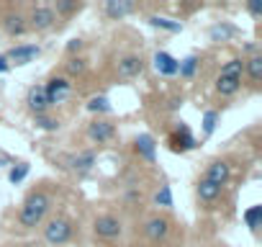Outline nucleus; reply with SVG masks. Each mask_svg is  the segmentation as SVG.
<instances>
[{"mask_svg":"<svg viewBox=\"0 0 262 247\" xmlns=\"http://www.w3.org/2000/svg\"><path fill=\"white\" fill-rule=\"evenodd\" d=\"M49 209H52V198L44 191H34V193L26 196V201H24V206L18 211V224L24 229H36L47 219Z\"/></svg>","mask_w":262,"mask_h":247,"instance_id":"f257e3e1","label":"nucleus"},{"mask_svg":"<svg viewBox=\"0 0 262 247\" xmlns=\"http://www.w3.org/2000/svg\"><path fill=\"white\" fill-rule=\"evenodd\" d=\"M242 77H244V57H234V59L224 62L216 75V93L224 98L236 95L242 88Z\"/></svg>","mask_w":262,"mask_h":247,"instance_id":"f03ea898","label":"nucleus"},{"mask_svg":"<svg viewBox=\"0 0 262 247\" xmlns=\"http://www.w3.org/2000/svg\"><path fill=\"white\" fill-rule=\"evenodd\" d=\"M72 232H75V227H72V221L67 216H54L44 227V239L52 247H62V244H67L72 239Z\"/></svg>","mask_w":262,"mask_h":247,"instance_id":"7ed1b4c3","label":"nucleus"},{"mask_svg":"<svg viewBox=\"0 0 262 247\" xmlns=\"http://www.w3.org/2000/svg\"><path fill=\"white\" fill-rule=\"evenodd\" d=\"M93 234H95L98 239H118V237L123 234V224H121V219L113 216V214H100V216H95V221H93Z\"/></svg>","mask_w":262,"mask_h":247,"instance_id":"20e7f679","label":"nucleus"},{"mask_svg":"<svg viewBox=\"0 0 262 247\" xmlns=\"http://www.w3.org/2000/svg\"><path fill=\"white\" fill-rule=\"evenodd\" d=\"M167 147L172 150V152H188V150H195L198 147V139L190 134V129H188V123L185 121H178V127H175V132L170 134V139H167Z\"/></svg>","mask_w":262,"mask_h":247,"instance_id":"39448f33","label":"nucleus"},{"mask_svg":"<svg viewBox=\"0 0 262 247\" xmlns=\"http://www.w3.org/2000/svg\"><path fill=\"white\" fill-rule=\"evenodd\" d=\"M88 139L90 142H95V145H108V142H113L116 139V127L108 121V118H93L90 123H88Z\"/></svg>","mask_w":262,"mask_h":247,"instance_id":"423d86ee","label":"nucleus"},{"mask_svg":"<svg viewBox=\"0 0 262 247\" xmlns=\"http://www.w3.org/2000/svg\"><path fill=\"white\" fill-rule=\"evenodd\" d=\"M72 93V83L67 77H52L44 85V95H47V106H59L70 98Z\"/></svg>","mask_w":262,"mask_h":247,"instance_id":"0eeeda50","label":"nucleus"},{"mask_svg":"<svg viewBox=\"0 0 262 247\" xmlns=\"http://www.w3.org/2000/svg\"><path fill=\"white\" fill-rule=\"evenodd\" d=\"M54 24H57V16H54L52 6H36L26 18V26L34 31H49Z\"/></svg>","mask_w":262,"mask_h":247,"instance_id":"6e6552de","label":"nucleus"},{"mask_svg":"<svg viewBox=\"0 0 262 247\" xmlns=\"http://www.w3.org/2000/svg\"><path fill=\"white\" fill-rule=\"evenodd\" d=\"M41 54V47L39 44H18V47H13V49H8L3 57L8 59V65H29V62H34L36 57Z\"/></svg>","mask_w":262,"mask_h":247,"instance_id":"1a4fd4ad","label":"nucleus"},{"mask_svg":"<svg viewBox=\"0 0 262 247\" xmlns=\"http://www.w3.org/2000/svg\"><path fill=\"white\" fill-rule=\"evenodd\" d=\"M142 70H144V59H142L139 54H123V57L116 62V72H118V77H123V80L139 77Z\"/></svg>","mask_w":262,"mask_h":247,"instance_id":"9d476101","label":"nucleus"},{"mask_svg":"<svg viewBox=\"0 0 262 247\" xmlns=\"http://www.w3.org/2000/svg\"><path fill=\"white\" fill-rule=\"evenodd\" d=\"M203 180H208V183H213V186L224 188V186L231 180V165H229L226 160H213V162L206 168Z\"/></svg>","mask_w":262,"mask_h":247,"instance_id":"9b49d317","label":"nucleus"},{"mask_svg":"<svg viewBox=\"0 0 262 247\" xmlns=\"http://www.w3.org/2000/svg\"><path fill=\"white\" fill-rule=\"evenodd\" d=\"M144 234H147L149 242H157V244L165 242L167 234H170V219H167V216H152V219H147Z\"/></svg>","mask_w":262,"mask_h":247,"instance_id":"f8f14e48","label":"nucleus"},{"mask_svg":"<svg viewBox=\"0 0 262 247\" xmlns=\"http://www.w3.org/2000/svg\"><path fill=\"white\" fill-rule=\"evenodd\" d=\"M103 13L111 21H121V18H126L131 13H137V3H131V0H105Z\"/></svg>","mask_w":262,"mask_h":247,"instance_id":"ddd939ff","label":"nucleus"},{"mask_svg":"<svg viewBox=\"0 0 262 247\" xmlns=\"http://www.w3.org/2000/svg\"><path fill=\"white\" fill-rule=\"evenodd\" d=\"M152 65H155V70H157L162 77H175L178 70H180V59H175V57L167 54V52H155Z\"/></svg>","mask_w":262,"mask_h":247,"instance_id":"4468645a","label":"nucleus"},{"mask_svg":"<svg viewBox=\"0 0 262 247\" xmlns=\"http://www.w3.org/2000/svg\"><path fill=\"white\" fill-rule=\"evenodd\" d=\"M95 162H98V155H95V150H85V152H77V155H72L70 160H67V165L77 173V175H88L93 168H95Z\"/></svg>","mask_w":262,"mask_h":247,"instance_id":"2eb2a0df","label":"nucleus"},{"mask_svg":"<svg viewBox=\"0 0 262 247\" xmlns=\"http://www.w3.org/2000/svg\"><path fill=\"white\" fill-rule=\"evenodd\" d=\"M134 150H137V155H139L144 162H155V160H157V142H155L152 134H139V137L134 139Z\"/></svg>","mask_w":262,"mask_h":247,"instance_id":"dca6fc26","label":"nucleus"},{"mask_svg":"<svg viewBox=\"0 0 262 247\" xmlns=\"http://www.w3.org/2000/svg\"><path fill=\"white\" fill-rule=\"evenodd\" d=\"M26 106H29V111L34 113V116H41V113H47V95H44V85H34V88H29V95H26Z\"/></svg>","mask_w":262,"mask_h":247,"instance_id":"f3484780","label":"nucleus"},{"mask_svg":"<svg viewBox=\"0 0 262 247\" xmlns=\"http://www.w3.org/2000/svg\"><path fill=\"white\" fill-rule=\"evenodd\" d=\"M244 75H247L252 88H257L262 83V52L252 54V57H244Z\"/></svg>","mask_w":262,"mask_h":247,"instance_id":"a211bd4d","label":"nucleus"},{"mask_svg":"<svg viewBox=\"0 0 262 247\" xmlns=\"http://www.w3.org/2000/svg\"><path fill=\"white\" fill-rule=\"evenodd\" d=\"M221 191L224 188H219V186H213V183H208V180H198V186H195V196H198V201L201 203H206V206H213L219 198H221Z\"/></svg>","mask_w":262,"mask_h":247,"instance_id":"6ab92c4d","label":"nucleus"},{"mask_svg":"<svg viewBox=\"0 0 262 247\" xmlns=\"http://www.w3.org/2000/svg\"><path fill=\"white\" fill-rule=\"evenodd\" d=\"M208 36H211V42H231L239 36V29L229 21H219L208 29Z\"/></svg>","mask_w":262,"mask_h":247,"instance_id":"aec40b11","label":"nucleus"},{"mask_svg":"<svg viewBox=\"0 0 262 247\" xmlns=\"http://www.w3.org/2000/svg\"><path fill=\"white\" fill-rule=\"evenodd\" d=\"M3 26H6V31H8L11 36H24V34L29 31L26 18H24L21 13H8V16L3 18Z\"/></svg>","mask_w":262,"mask_h":247,"instance_id":"412c9836","label":"nucleus"},{"mask_svg":"<svg viewBox=\"0 0 262 247\" xmlns=\"http://www.w3.org/2000/svg\"><path fill=\"white\" fill-rule=\"evenodd\" d=\"M147 24H149V26H155V29L170 31V34L183 31V21H172V18H165V16H147Z\"/></svg>","mask_w":262,"mask_h":247,"instance_id":"4be33fe9","label":"nucleus"},{"mask_svg":"<svg viewBox=\"0 0 262 247\" xmlns=\"http://www.w3.org/2000/svg\"><path fill=\"white\" fill-rule=\"evenodd\" d=\"M219 121H221V113L219 111H206L203 113V118H201V129H203V137L208 139V137H213V132H216V127H219Z\"/></svg>","mask_w":262,"mask_h":247,"instance_id":"5701e85b","label":"nucleus"},{"mask_svg":"<svg viewBox=\"0 0 262 247\" xmlns=\"http://www.w3.org/2000/svg\"><path fill=\"white\" fill-rule=\"evenodd\" d=\"M54 16H72L77 11H82V3H77V0H54V6H52Z\"/></svg>","mask_w":262,"mask_h":247,"instance_id":"b1692460","label":"nucleus"},{"mask_svg":"<svg viewBox=\"0 0 262 247\" xmlns=\"http://www.w3.org/2000/svg\"><path fill=\"white\" fill-rule=\"evenodd\" d=\"M198 65H201V59H198L195 54H188L185 59H180V70H178V75H180L183 80H190V77L198 72Z\"/></svg>","mask_w":262,"mask_h":247,"instance_id":"393cba45","label":"nucleus"},{"mask_svg":"<svg viewBox=\"0 0 262 247\" xmlns=\"http://www.w3.org/2000/svg\"><path fill=\"white\" fill-rule=\"evenodd\" d=\"M85 108H88L90 113H111V111H113V106H111V100H108L105 95H93V98L85 103Z\"/></svg>","mask_w":262,"mask_h":247,"instance_id":"a878e982","label":"nucleus"},{"mask_svg":"<svg viewBox=\"0 0 262 247\" xmlns=\"http://www.w3.org/2000/svg\"><path fill=\"white\" fill-rule=\"evenodd\" d=\"M29 170H31V165H29V162H13V165H11V170H8V180H11L13 186H18V183H24V180H26Z\"/></svg>","mask_w":262,"mask_h":247,"instance_id":"bb28decb","label":"nucleus"},{"mask_svg":"<svg viewBox=\"0 0 262 247\" xmlns=\"http://www.w3.org/2000/svg\"><path fill=\"white\" fill-rule=\"evenodd\" d=\"M34 123H36V129H41V132H59V118H54V116H47V113H41V116H34Z\"/></svg>","mask_w":262,"mask_h":247,"instance_id":"cd10ccee","label":"nucleus"},{"mask_svg":"<svg viewBox=\"0 0 262 247\" xmlns=\"http://www.w3.org/2000/svg\"><path fill=\"white\" fill-rule=\"evenodd\" d=\"M242 216H244L247 227H249L252 232H257V229H259V221H262V206H259V203H254V206H249Z\"/></svg>","mask_w":262,"mask_h":247,"instance_id":"c85d7f7f","label":"nucleus"},{"mask_svg":"<svg viewBox=\"0 0 262 247\" xmlns=\"http://www.w3.org/2000/svg\"><path fill=\"white\" fill-rule=\"evenodd\" d=\"M64 67H67V75L80 77V75H85V70H88V59H85V57H70Z\"/></svg>","mask_w":262,"mask_h":247,"instance_id":"c756f323","label":"nucleus"},{"mask_svg":"<svg viewBox=\"0 0 262 247\" xmlns=\"http://www.w3.org/2000/svg\"><path fill=\"white\" fill-rule=\"evenodd\" d=\"M155 203H157L160 209H172V188H170L167 183L157 188V193H155Z\"/></svg>","mask_w":262,"mask_h":247,"instance_id":"7c9ffc66","label":"nucleus"},{"mask_svg":"<svg viewBox=\"0 0 262 247\" xmlns=\"http://www.w3.org/2000/svg\"><path fill=\"white\" fill-rule=\"evenodd\" d=\"M82 47H85L82 39H70V42H67V54H70V57H80Z\"/></svg>","mask_w":262,"mask_h":247,"instance_id":"2f4dec72","label":"nucleus"},{"mask_svg":"<svg viewBox=\"0 0 262 247\" xmlns=\"http://www.w3.org/2000/svg\"><path fill=\"white\" fill-rule=\"evenodd\" d=\"M247 13L252 18H262V0H249V3H247Z\"/></svg>","mask_w":262,"mask_h":247,"instance_id":"473e14b6","label":"nucleus"},{"mask_svg":"<svg viewBox=\"0 0 262 247\" xmlns=\"http://www.w3.org/2000/svg\"><path fill=\"white\" fill-rule=\"evenodd\" d=\"M139 201H142V193H139L137 188H128V191H126V203H128V206H134V203H139Z\"/></svg>","mask_w":262,"mask_h":247,"instance_id":"72a5a7b5","label":"nucleus"},{"mask_svg":"<svg viewBox=\"0 0 262 247\" xmlns=\"http://www.w3.org/2000/svg\"><path fill=\"white\" fill-rule=\"evenodd\" d=\"M244 54H247V57L259 54V47H257V44H244Z\"/></svg>","mask_w":262,"mask_h":247,"instance_id":"f704fd0d","label":"nucleus"},{"mask_svg":"<svg viewBox=\"0 0 262 247\" xmlns=\"http://www.w3.org/2000/svg\"><path fill=\"white\" fill-rule=\"evenodd\" d=\"M8 70H11L8 59H6V57H0V72H8Z\"/></svg>","mask_w":262,"mask_h":247,"instance_id":"c9c22d12","label":"nucleus"},{"mask_svg":"<svg viewBox=\"0 0 262 247\" xmlns=\"http://www.w3.org/2000/svg\"><path fill=\"white\" fill-rule=\"evenodd\" d=\"M180 106H183V98H172V103H170V108H172V111H178Z\"/></svg>","mask_w":262,"mask_h":247,"instance_id":"e433bc0d","label":"nucleus"},{"mask_svg":"<svg viewBox=\"0 0 262 247\" xmlns=\"http://www.w3.org/2000/svg\"><path fill=\"white\" fill-rule=\"evenodd\" d=\"M11 165H13L11 157H0V168H11Z\"/></svg>","mask_w":262,"mask_h":247,"instance_id":"4c0bfd02","label":"nucleus"}]
</instances>
